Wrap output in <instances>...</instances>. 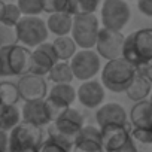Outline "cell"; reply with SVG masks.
Listing matches in <instances>:
<instances>
[{"instance_id":"603a6c76","label":"cell","mask_w":152,"mask_h":152,"mask_svg":"<svg viewBox=\"0 0 152 152\" xmlns=\"http://www.w3.org/2000/svg\"><path fill=\"white\" fill-rule=\"evenodd\" d=\"M48 79L54 84H72L75 75L70 66V61H58L49 72Z\"/></svg>"},{"instance_id":"ba28073f","label":"cell","mask_w":152,"mask_h":152,"mask_svg":"<svg viewBox=\"0 0 152 152\" xmlns=\"http://www.w3.org/2000/svg\"><path fill=\"white\" fill-rule=\"evenodd\" d=\"M131 18L127 0H104L102 5V24L104 28L122 31Z\"/></svg>"},{"instance_id":"8fae6325","label":"cell","mask_w":152,"mask_h":152,"mask_svg":"<svg viewBox=\"0 0 152 152\" xmlns=\"http://www.w3.org/2000/svg\"><path fill=\"white\" fill-rule=\"evenodd\" d=\"M18 91L21 99L27 102H34V100H45L48 97V85L46 81L42 76H36L33 73H27L21 76L20 81L17 82Z\"/></svg>"},{"instance_id":"f35d334b","label":"cell","mask_w":152,"mask_h":152,"mask_svg":"<svg viewBox=\"0 0 152 152\" xmlns=\"http://www.w3.org/2000/svg\"><path fill=\"white\" fill-rule=\"evenodd\" d=\"M149 102H151V104H152V93H151V96H149V99H148Z\"/></svg>"},{"instance_id":"9c48e42d","label":"cell","mask_w":152,"mask_h":152,"mask_svg":"<svg viewBox=\"0 0 152 152\" xmlns=\"http://www.w3.org/2000/svg\"><path fill=\"white\" fill-rule=\"evenodd\" d=\"M124 42H125V36L122 34V31H115V30H109L103 27L100 28V33L97 37L96 51L102 58L107 61L122 58Z\"/></svg>"},{"instance_id":"ac0fdd59","label":"cell","mask_w":152,"mask_h":152,"mask_svg":"<svg viewBox=\"0 0 152 152\" xmlns=\"http://www.w3.org/2000/svg\"><path fill=\"white\" fill-rule=\"evenodd\" d=\"M152 93V84L148 81V78L140 72H137L136 75V78L133 79L131 85L128 87V90L125 91L127 97L134 102V103H139V102H143V100H148L149 96Z\"/></svg>"},{"instance_id":"f546056e","label":"cell","mask_w":152,"mask_h":152,"mask_svg":"<svg viewBox=\"0 0 152 152\" xmlns=\"http://www.w3.org/2000/svg\"><path fill=\"white\" fill-rule=\"evenodd\" d=\"M100 5V0H78L79 15L81 14H96Z\"/></svg>"},{"instance_id":"484cf974","label":"cell","mask_w":152,"mask_h":152,"mask_svg":"<svg viewBox=\"0 0 152 152\" xmlns=\"http://www.w3.org/2000/svg\"><path fill=\"white\" fill-rule=\"evenodd\" d=\"M79 142H96L103 145V136H102V128L99 125H85L78 137H76L75 143H79Z\"/></svg>"},{"instance_id":"74e56055","label":"cell","mask_w":152,"mask_h":152,"mask_svg":"<svg viewBox=\"0 0 152 152\" xmlns=\"http://www.w3.org/2000/svg\"><path fill=\"white\" fill-rule=\"evenodd\" d=\"M0 76H3V67H2V61H0Z\"/></svg>"},{"instance_id":"ab89813d","label":"cell","mask_w":152,"mask_h":152,"mask_svg":"<svg viewBox=\"0 0 152 152\" xmlns=\"http://www.w3.org/2000/svg\"><path fill=\"white\" fill-rule=\"evenodd\" d=\"M21 152H37V151H21Z\"/></svg>"},{"instance_id":"2e32d148","label":"cell","mask_w":152,"mask_h":152,"mask_svg":"<svg viewBox=\"0 0 152 152\" xmlns=\"http://www.w3.org/2000/svg\"><path fill=\"white\" fill-rule=\"evenodd\" d=\"M76 99H78V90H75L72 84H54L46 97V100L61 110L72 107Z\"/></svg>"},{"instance_id":"277c9868","label":"cell","mask_w":152,"mask_h":152,"mask_svg":"<svg viewBox=\"0 0 152 152\" xmlns=\"http://www.w3.org/2000/svg\"><path fill=\"white\" fill-rule=\"evenodd\" d=\"M15 33L18 42L27 48H37L49 36L46 21L39 17H23L15 27Z\"/></svg>"},{"instance_id":"7a4b0ae2","label":"cell","mask_w":152,"mask_h":152,"mask_svg":"<svg viewBox=\"0 0 152 152\" xmlns=\"http://www.w3.org/2000/svg\"><path fill=\"white\" fill-rule=\"evenodd\" d=\"M0 61L3 76H24L31 69V51L24 45L0 46Z\"/></svg>"},{"instance_id":"d6986e66","label":"cell","mask_w":152,"mask_h":152,"mask_svg":"<svg viewBox=\"0 0 152 152\" xmlns=\"http://www.w3.org/2000/svg\"><path fill=\"white\" fill-rule=\"evenodd\" d=\"M73 15L64 14V12H55L51 14L46 20V26L49 33L55 34L57 37L60 36H70L72 28H73Z\"/></svg>"},{"instance_id":"30bf717a","label":"cell","mask_w":152,"mask_h":152,"mask_svg":"<svg viewBox=\"0 0 152 152\" xmlns=\"http://www.w3.org/2000/svg\"><path fill=\"white\" fill-rule=\"evenodd\" d=\"M58 63V57L52 43L45 42L31 51V69L30 73L36 76H48L51 69Z\"/></svg>"},{"instance_id":"52a82bcc","label":"cell","mask_w":152,"mask_h":152,"mask_svg":"<svg viewBox=\"0 0 152 152\" xmlns=\"http://www.w3.org/2000/svg\"><path fill=\"white\" fill-rule=\"evenodd\" d=\"M100 55L94 49H81L70 60V66L75 75V79L87 82L96 78V75L102 70Z\"/></svg>"},{"instance_id":"3957f363","label":"cell","mask_w":152,"mask_h":152,"mask_svg":"<svg viewBox=\"0 0 152 152\" xmlns=\"http://www.w3.org/2000/svg\"><path fill=\"white\" fill-rule=\"evenodd\" d=\"M100 33V23L96 14H81L73 18L72 37L81 49H94Z\"/></svg>"},{"instance_id":"9a60e30c","label":"cell","mask_w":152,"mask_h":152,"mask_svg":"<svg viewBox=\"0 0 152 152\" xmlns=\"http://www.w3.org/2000/svg\"><path fill=\"white\" fill-rule=\"evenodd\" d=\"M96 121H97V125L100 128L104 127V125H110V124L127 125L128 124V115H127V110L122 107V104L110 102V103L102 104L97 109Z\"/></svg>"},{"instance_id":"1f68e13d","label":"cell","mask_w":152,"mask_h":152,"mask_svg":"<svg viewBox=\"0 0 152 152\" xmlns=\"http://www.w3.org/2000/svg\"><path fill=\"white\" fill-rule=\"evenodd\" d=\"M137 9L146 17H152V0H137Z\"/></svg>"},{"instance_id":"d590c367","label":"cell","mask_w":152,"mask_h":152,"mask_svg":"<svg viewBox=\"0 0 152 152\" xmlns=\"http://www.w3.org/2000/svg\"><path fill=\"white\" fill-rule=\"evenodd\" d=\"M54 3L55 0H42V6H43V12L46 14H54Z\"/></svg>"},{"instance_id":"e0dca14e","label":"cell","mask_w":152,"mask_h":152,"mask_svg":"<svg viewBox=\"0 0 152 152\" xmlns=\"http://www.w3.org/2000/svg\"><path fill=\"white\" fill-rule=\"evenodd\" d=\"M133 34V43L140 61V67L152 61V28H140Z\"/></svg>"},{"instance_id":"8d00e7d4","label":"cell","mask_w":152,"mask_h":152,"mask_svg":"<svg viewBox=\"0 0 152 152\" xmlns=\"http://www.w3.org/2000/svg\"><path fill=\"white\" fill-rule=\"evenodd\" d=\"M5 2H2V0H0V23H2V15H3V9H5Z\"/></svg>"},{"instance_id":"4dcf8cb0","label":"cell","mask_w":152,"mask_h":152,"mask_svg":"<svg viewBox=\"0 0 152 152\" xmlns=\"http://www.w3.org/2000/svg\"><path fill=\"white\" fill-rule=\"evenodd\" d=\"M37 152H69V151H67L66 148L60 146L58 143H55L54 140L46 139V140H43V143L39 146Z\"/></svg>"},{"instance_id":"4fadbf2b","label":"cell","mask_w":152,"mask_h":152,"mask_svg":"<svg viewBox=\"0 0 152 152\" xmlns=\"http://www.w3.org/2000/svg\"><path fill=\"white\" fill-rule=\"evenodd\" d=\"M106 99V88L102 82L91 79L87 82H82L78 88V100L82 106L88 109H99L102 104H104Z\"/></svg>"},{"instance_id":"60d3db41","label":"cell","mask_w":152,"mask_h":152,"mask_svg":"<svg viewBox=\"0 0 152 152\" xmlns=\"http://www.w3.org/2000/svg\"><path fill=\"white\" fill-rule=\"evenodd\" d=\"M0 46H2V39H0Z\"/></svg>"},{"instance_id":"6da1fadb","label":"cell","mask_w":152,"mask_h":152,"mask_svg":"<svg viewBox=\"0 0 152 152\" xmlns=\"http://www.w3.org/2000/svg\"><path fill=\"white\" fill-rule=\"evenodd\" d=\"M139 69L130 64L124 58H116L112 61H106L102 69V84L106 90L112 93H125L136 78Z\"/></svg>"},{"instance_id":"4316f807","label":"cell","mask_w":152,"mask_h":152,"mask_svg":"<svg viewBox=\"0 0 152 152\" xmlns=\"http://www.w3.org/2000/svg\"><path fill=\"white\" fill-rule=\"evenodd\" d=\"M17 5L24 17H37L43 12L42 0H17Z\"/></svg>"},{"instance_id":"cb8c5ba5","label":"cell","mask_w":152,"mask_h":152,"mask_svg":"<svg viewBox=\"0 0 152 152\" xmlns=\"http://www.w3.org/2000/svg\"><path fill=\"white\" fill-rule=\"evenodd\" d=\"M21 99L17 84L12 82H0V106H15Z\"/></svg>"},{"instance_id":"5b68a950","label":"cell","mask_w":152,"mask_h":152,"mask_svg":"<svg viewBox=\"0 0 152 152\" xmlns=\"http://www.w3.org/2000/svg\"><path fill=\"white\" fill-rule=\"evenodd\" d=\"M9 143H11V152L37 151L39 146L43 143L42 128L34 124L21 121L9 133Z\"/></svg>"},{"instance_id":"e575fe53","label":"cell","mask_w":152,"mask_h":152,"mask_svg":"<svg viewBox=\"0 0 152 152\" xmlns=\"http://www.w3.org/2000/svg\"><path fill=\"white\" fill-rule=\"evenodd\" d=\"M140 72L148 78V81L152 84V61H149V63H146L145 66H142L140 67Z\"/></svg>"},{"instance_id":"836d02e7","label":"cell","mask_w":152,"mask_h":152,"mask_svg":"<svg viewBox=\"0 0 152 152\" xmlns=\"http://www.w3.org/2000/svg\"><path fill=\"white\" fill-rule=\"evenodd\" d=\"M110 152H139L137 151V146H136V143H134V140L131 139L127 145H124L122 148H119V149H116V151H110Z\"/></svg>"},{"instance_id":"7402d4cb","label":"cell","mask_w":152,"mask_h":152,"mask_svg":"<svg viewBox=\"0 0 152 152\" xmlns=\"http://www.w3.org/2000/svg\"><path fill=\"white\" fill-rule=\"evenodd\" d=\"M21 119L23 115L17 106H0V130L11 133Z\"/></svg>"},{"instance_id":"5bb4252c","label":"cell","mask_w":152,"mask_h":152,"mask_svg":"<svg viewBox=\"0 0 152 152\" xmlns=\"http://www.w3.org/2000/svg\"><path fill=\"white\" fill-rule=\"evenodd\" d=\"M102 136H103V149L106 152H110L122 148L131 140V130L128 124L127 125L110 124L102 127Z\"/></svg>"},{"instance_id":"44dd1931","label":"cell","mask_w":152,"mask_h":152,"mask_svg":"<svg viewBox=\"0 0 152 152\" xmlns=\"http://www.w3.org/2000/svg\"><path fill=\"white\" fill-rule=\"evenodd\" d=\"M52 45L55 48L58 61H70L75 57V54L78 52V45H76V42L73 40L72 36L55 37V40L52 42Z\"/></svg>"},{"instance_id":"8992f818","label":"cell","mask_w":152,"mask_h":152,"mask_svg":"<svg viewBox=\"0 0 152 152\" xmlns=\"http://www.w3.org/2000/svg\"><path fill=\"white\" fill-rule=\"evenodd\" d=\"M63 112L64 110L54 106L49 100L45 99V100H34V102L24 103L21 115H23V121L34 124L42 128L52 124Z\"/></svg>"},{"instance_id":"f1b7e54d","label":"cell","mask_w":152,"mask_h":152,"mask_svg":"<svg viewBox=\"0 0 152 152\" xmlns=\"http://www.w3.org/2000/svg\"><path fill=\"white\" fill-rule=\"evenodd\" d=\"M72 152H104L103 145L96 142H79L75 143Z\"/></svg>"},{"instance_id":"ffe728a7","label":"cell","mask_w":152,"mask_h":152,"mask_svg":"<svg viewBox=\"0 0 152 152\" xmlns=\"http://www.w3.org/2000/svg\"><path fill=\"white\" fill-rule=\"evenodd\" d=\"M130 121L133 127L149 128L152 127V104L149 100L139 102L133 106L130 112Z\"/></svg>"},{"instance_id":"d4e9b609","label":"cell","mask_w":152,"mask_h":152,"mask_svg":"<svg viewBox=\"0 0 152 152\" xmlns=\"http://www.w3.org/2000/svg\"><path fill=\"white\" fill-rule=\"evenodd\" d=\"M23 17L24 15H23V12H21V9L18 8L17 3H6L5 9H3V15H2V23L0 24L5 26V27L15 28Z\"/></svg>"},{"instance_id":"7c38bea8","label":"cell","mask_w":152,"mask_h":152,"mask_svg":"<svg viewBox=\"0 0 152 152\" xmlns=\"http://www.w3.org/2000/svg\"><path fill=\"white\" fill-rule=\"evenodd\" d=\"M51 125L58 133H61L70 139H75V142H76V137H78L79 131L85 127V118L78 109L69 107Z\"/></svg>"},{"instance_id":"83f0119b","label":"cell","mask_w":152,"mask_h":152,"mask_svg":"<svg viewBox=\"0 0 152 152\" xmlns=\"http://www.w3.org/2000/svg\"><path fill=\"white\" fill-rule=\"evenodd\" d=\"M131 139L139 143L152 145V127L142 128V127H133L131 128Z\"/></svg>"},{"instance_id":"d6a6232c","label":"cell","mask_w":152,"mask_h":152,"mask_svg":"<svg viewBox=\"0 0 152 152\" xmlns=\"http://www.w3.org/2000/svg\"><path fill=\"white\" fill-rule=\"evenodd\" d=\"M0 152H11L9 133L3 130H0Z\"/></svg>"}]
</instances>
